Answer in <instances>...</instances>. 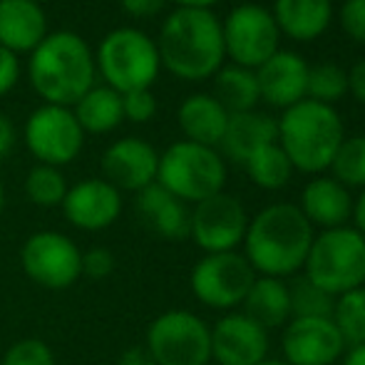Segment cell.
<instances>
[{"label": "cell", "instance_id": "34", "mask_svg": "<svg viewBox=\"0 0 365 365\" xmlns=\"http://www.w3.org/2000/svg\"><path fill=\"white\" fill-rule=\"evenodd\" d=\"M0 365H55V353L43 338H23L5 351Z\"/></svg>", "mask_w": 365, "mask_h": 365}, {"label": "cell", "instance_id": "37", "mask_svg": "<svg viewBox=\"0 0 365 365\" xmlns=\"http://www.w3.org/2000/svg\"><path fill=\"white\" fill-rule=\"evenodd\" d=\"M115 271V256L105 246H95V249L82 254V276L87 279H107Z\"/></svg>", "mask_w": 365, "mask_h": 365}, {"label": "cell", "instance_id": "20", "mask_svg": "<svg viewBox=\"0 0 365 365\" xmlns=\"http://www.w3.org/2000/svg\"><path fill=\"white\" fill-rule=\"evenodd\" d=\"M48 35V20L35 0H0V48L33 53Z\"/></svg>", "mask_w": 365, "mask_h": 365}, {"label": "cell", "instance_id": "9", "mask_svg": "<svg viewBox=\"0 0 365 365\" xmlns=\"http://www.w3.org/2000/svg\"><path fill=\"white\" fill-rule=\"evenodd\" d=\"M256 281V271L241 251L204 254L189 274L194 298L214 311H236Z\"/></svg>", "mask_w": 365, "mask_h": 365}, {"label": "cell", "instance_id": "25", "mask_svg": "<svg viewBox=\"0 0 365 365\" xmlns=\"http://www.w3.org/2000/svg\"><path fill=\"white\" fill-rule=\"evenodd\" d=\"M241 311L249 318H254L266 331L284 328L291 321V293L289 281L271 279V276H256L251 291L246 293Z\"/></svg>", "mask_w": 365, "mask_h": 365}, {"label": "cell", "instance_id": "22", "mask_svg": "<svg viewBox=\"0 0 365 365\" xmlns=\"http://www.w3.org/2000/svg\"><path fill=\"white\" fill-rule=\"evenodd\" d=\"M276 140H279V125L274 117L251 110L229 115V125H226L219 147L229 159L246 164L251 154L266 145H274Z\"/></svg>", "mask_w": 365, "mask_h": 365}, {"label": "cell", "instance_id": "5", "mask_svg": "<svg viewBox=\"0 0 365 365\" xmlns=\"http://www.w3.org/2000/svg\"><path fill=\"white\" fill-rule=\"evenodd\" d=\"M301 274L333 298L361 289L365 286V236L353 226L316 234Z\"/></svg>", "mask_w": 365, "mask_h": 365}, {"label": "cell", "instance_id": "33", "mask_svg": "<svg viewBox=\"0 0 365 365\" xmlns=\"http://www.w3.org/2000/svg\"><path fill=\"white\" fill-rule=\"evenodd\" d=\"M348 95V70L336 63H321L308 70V92L306 100L331 105Z\"/></svg>", "mask_w": 365, "mask_h": 365}, {"label": "cell", "instance_id": "45", "mask_svg": "<svg viewBox=\"0 0 365 365\" xmlns=\"http://www.w3.org/2000/svg\"><path fill=\"white\" fill-rule=\"evenodd\" d=\"M179 8H194V10H209L212 5H217L219 0H174Z\"/></svg>", "mask_w": 365, "mask_h": 365}, {"label": "cell", "instance_id": "46", "mask_svg": "<svg viewBox=\"0 0 365 365\" xmlns=\"http://www.w3.org/2000/svg\"><path fill=\"white\" fill-rule=\"evenodd\" d=\"M259 365H289L284 361V358H266V361H261Z\"/></svg>", "mask_w": 365, "mask_h": 365}, {"label": "cell", "instance_id": "4", "mask_svg": "<svg viewBox=\"0 0 365 365\" xmlns=\"http://www.w3.org/2000/svg\"><path fill=\"white\" fill-rule=\"evenodd\" d=\"M279 125V147L291 167L303 174H323L331 169L341 142L346 140L343 120L331 105L301 100L284 110Z\"/></svg>", "mask_w": 365, "mask_h": 365}, {"label": "cell", "instance_id": "35", "mask_svg": "<svg viewBox=\"0 0 365 365\" xmlns=\"http://www.w3.org/2000/svg\"><path fill=\"white\" fill-rule=\"evenodd\" d=\"M122 112L132 122H149L157 112V100L149 90H135L122 95Z\"/></svg>", "mask_w": 365, "mask_h": 365}, {"label": "cell", "instance_id": "11", "mask_svg": "<svg viewBox=\"0 0 365 365\" xmlns=\"http://www.w3.org/2000/svg\"><path fill=\"white\" fill-rule=\"evenodd\" d=\"M20 264L33 284L48 291H65L82 276V251L60 231H38L20 249Z\"/></svg>", "mask_w": 365, "mask_h": 365}, {"label": "cell", "instance_id": "30", "mask_svg": "<svg viewBox=\"0 0 365 365\" xmlns=\"http://www.w3.org/2000/svg\"><path fill=\"white\" fill-rule=\"evenodd\" d=\"M291 318H331L336 298L326 293L321 286L308 281L303 274L291 276Z\"/></svg>", "mask_w": 365, "mask_h": 365}, {"label": "cell", "instance_id": "32", "mask_svg": "<svg viewBox=\"0 0 365 365\" xmlns=\"http://www.w3.org/2000/svg\"><path fill=\"white\" fill-rule=\"evenodd\" d=\"M68 182H65L63 172L58 167H48V164H38L30 169L28 179H25V194L33 204L45 209L60 207L68 194Z\"/></svg>", "mask_w": 365, "mask_h": 365}, {"label": "cell", "instance_id": "2", "mask_svg": "<svg viewBox=\"0 0 365 365\" xmlns=\"http://www.w3.org/2000/svg\"><path fill=\"white\" fill-rule=\"evenodd\" d=\"M159 63L182 80H207L226 58L221 23L212 10L179 8L164 20L157 40Z\"/></svg>", "mask_w": 365, "mask_h": 365}, {"label": "cell", "instance_id": "44", "mask_svg": "<svg viewBox=\"0 0 365 365\" xmlns=\"http://www.w3.org/2000/svg\"><path fill=\"white\" fill-rule=\"evenodd\" d=\"M341 365H365V343L363 346H353L341 358Z\"/></svg>", "mask_w": 365, "mask_h": 365}, {"label": "cell", "instance_id": "19", "mask_svg": "<svg viewBox=\"0 0 365 365\" xmlns=\"http://www.w3.org/2000/svg\"><path fill=\"white\" fill-rule=\"evenodd\" d=\"M301 214L308 219L313 229H338V226H351L353 217V197L351 189H346L333 177H313L303 187L301 202H298Z\"/></svg>", "mask_w": 365, "mask_h": 365}, {"label": "cell", "instance_id": "26", "mask_svg": "<svg viewBox=\"0 0 365 365\" xmlns=\"http://www.w3.org/2000/svg\"><path fill=\"white\" fill-rule=\"evenodd\" d=\"M75 120L80 122L82 132H92V135H105L112 132L122 120V95L115 92L112 87H92L80 97V102L73 110Z\"/></svg>", "mask_w": 365, "mask_h": 365}, {"label": "cell", "instance_id": "3", "mask_svg": "<svg viewBox=\"0 0 365 365\" xmlns=\"http://www.w3.org/2000/svg\"><path fill=\"white\" fill-rule=\"evenodd\" d=\"M30 82L48 105H77L95 82V58L87 43L70 30L45 35L30 55Z\"/></svg>", "mask_w": 365, "mask_h": 365}, {"label": "cell", "instance_id": "23", "mask_svg": "<svg viewBox=\"0 0 365 365\" xmlns=\"http://www.w3.org/2000/svg\"><path fill=\"white\" fill-rule=\"evenodd\" d=\"M274 20L279 33L289 35L296 43H311L321 38L333 20L331 0H276Z\"/></svg>", "mask_w": 365, "mask_h": 365}, {"label": "cell", "instance_id": "38", "mask_svg": "<svg viewBox=\"0 0 365 365\" xmlns=\"http://www.w3.org/2000/svg\"><path fill=\"white\" fill-rule=\"evenodd\" d=\"M18 75H20L18 55L0 48V97L8 95V92L13 90L15 82H18Z\"/></svg>", "mask_w": 365, "mask_h": 365}, {"label": "cell", "instance_id": "39", "mask_svg": "<svg viewBox=\"0 0 365 365\" xmlns=\"http://www.w3.org/2000/svg\"><path fill=\"white\" fill-rule=\"evenodd\" d=\"M120 3L132 18H152L164 8L167 0H120Z\"/></svg>", "mask_w": 365, "mask_h": 365}, {"label": "cell", "instance_id": "41", "mask_svg": "<svg viewBox=\"0 0 365 365\" xmlns=\"http://www.w3.org/2000/svg\"><path fill=\"white\" fill-rule=\"evenodd\" d=\"M115 365H157L145 346H130L120 353Z\"/></svg>", "mask_w": 365, "mask_h": 365}, {"label": "cell", "instance_id": "7", "mask_svg": "<svg viewBox=\"0 0 365 365\" xmlns=\"http://www.w3.org/2000/svg\"><path fill=\"white\" fill-rule=\"evenodd\" d=\"M97 68L105 75L107 87L120 95L149 90L159 75L157 43L137 28L112 30L97 50Z\"/></svg>", "mask_w": 365, "mask_h": 365}, {"label": "cell", "instance_id": "15", "mask_svg": "<svg viewBox=\"0 0 365 365\" xmlns=\"http://www.w3.org/2000/svg\"><path fill=\"white\" fill-rule=\"evenodd\" d=\"M269 348V331L244 311L224 313L212 326V361L219 365H259Z\"/></svg>", "mask_w": 365, "mask_h": 365}, {"label": "cell", "instance_id": "43", "mask_svg": "<svg viewBox=\"0 0 365 365\" xmlns=\"http://www.w3.org/2000/svg\"><path fill=\"white\" fill-rule=\"evenodd\" d=\"M353 229H358L365 236V189H361L358 199H353Z\"/></svg>", "mask_w": 365, "mask_h": 365}, {"label": "cell", "instance_id": "13", "mask_svg": "<svg viewBox=\"0 0 365 365\" xmlns=\"http://www.w3.org/2000/svg\"><path fill=\"white\" fill-rule=\"evenodd\" d=\"M25 145L40 164L60 169L82 152L85 132L75 120L73 110L45 105L30 115L25 125Z\"/></svg>", "mask_w": 365, "mask_h": 365}, {"label": "cell", "instance_id": "17", "mask_svg": "<svg viewBox=\"0 0 365 365\" xmlns=\"http://www.w3.org/2000/svg\"><path fill=\"white\" fill-rule=\"evenodd\" d=\"M157 169L159 152L140 137L117 140L102 157L105 179L120 192L140 194L142 189L157 182Z\"/></svg>", "mask_w": 365, "mask_h": 365}, {"label": "cell", "instance_id": "10", "mask_svg": "<svg viewBox=\"0 0 365 365\" xmlns=\"http://www.w3.org/2000/svg\"><path fill=\"white\" fill-rule=\"evenodd\" d=\"M224 33V50L234 65L246 70H256L279 53V25L271 10L256 3L236 5L229 18L221 23Z\"/></svg>", "mask_w": 365, "mask_h": 365}, {"label": "cell", "instance_id": "8", "mask_svg": "<svg viewBox=\"0 0 365 365\" xmlns=\"http://www.w3.org/2000/svg\"><path fill=\"white\" fill-rule=\"evenodd\" d=\"M145 348L157 365H209L212 326L197 313L172 308L149 323Z\"/></svg>", "mask_w": 365, "mask_h": 365}, {"label": "cell", "instance_id": "18", "mask_svg": "<svg viewBox=\"0 0 365 365\" xmlns=\"http://www.w3.org/2000/svg\"><path fill=\"white\" fill-rule=\"evenodd\" d=\"M308 63L296 53L279 50L271 55L261 68H256V82H259V95L266 105L289 110L306 100L308 92Z\"/></svg>", "mask_w": 365, "mask_h": 365}, {"label": "cell", "instance_id": "42", "mask_svg": "<svg viewBox=\"0 0 365 365\" xmlns=\"http://www.w3.org/2000/svg\"><path fill=\"white\" fill-rule=\"evenodd\" d=\"M15 145V127L5 115H0V159L8 157Z\"/></svg>", "mask_w": 365, "mask_h": 365}, {"label": "cell", "instance_id": "24", "mask_svg": "<svg viewBox=\"0 0 365 365\" xmlns=\"http://www.w3.org/2000/svg\"><path fill=\"white\" fill-rule=\"evenodd\" d=\"M179 127L187 135V142L204 147H219L229 125V112L221 107L214 95H192L179 107Z\"/></svg>", "mask_w": 365, "mask_h": 365}, {"label": "cell", "instance_id": "28", "mask_svg": "<svg viewBox=\"0 0 365 365\" xmlns=\"http://www.w3.org/2000/svg\"><path fill=\"white\" fill-rule=\"evenodd\" d=\"M244 167H246V172H249L251 182H254L256 187L266 189V192H279V189H284L286 184L291 182V174H293L289 157H286V152L279 147V142L266 145V147H261L259 152H254Z\"/></svg>", "mask_w": 365, "mask_h": 365}, {"label": "cell", "instance_id": "47", "mask_svg": "<svg viewBox=\"0 0 365 365\" xmlns=\"http://www.w3.org/2000/svg\"><path fill=\"white\" fill-rule=\"evenodd\" d=\"M3 207H5V194H3V184H0V214H3Z\"/></svg>", "mask_w": 365, "mask_h": 365}, {"label": "cell", "instance_id": "31", "mask_svg": "<svg viewBox=\"0 0 365 365\" xmlns=\"http://www.w3.org/2000/svg\"><path fill=\"white\" fill-rule=\"evenodd\" d=\"M331 172L346 189H365V135L346 137L341 142Z\"/></svg>", "mask_w": 365, "mask_h": 365}, {"label": "cell", "instance_id": "21", "mask_svg": "<svg viewBox=\"0 0 365 365\" xmlns=\"http://www.w3.org/2000/svg\"><path fill=\"white\" fill-rule=\"evenodd\" d=\"M137 214H140L142 224L162 239L179 241L189 236V214L192 212L182 199L169 194L157 182L137 194Z\"/></svg>", "mask_w": 365, "mask_h": 365}, {"label": "cell", "instance_id": "16", "mask_svg": "<svg viewBox=\"0 0 365 365\" xmlns=\"http://www.w3.org/2000/svg\"><path fill=\"white\" fill-rule=\"evenodd\" d=\"M60 207L75 229L105 231L122 214V192L107 179H85L68 189Z\"/></svg>", "mask_w": 365, "mask_h": 365}, {"label": "cell", "instance_id": "29", "mask_svg": "<svg viewBox=\"0 0 365 365\" xmlns=\"http://www.w3.org/2000/svg\"><path fill=\"white\" fill-rule=\"evenodd\" d=\"M333 323L346 341V348L365 343V286L353 289L336 298L333 306Z\"/></svg>", "mask_w": 365, "mask_h": 365}, {"label": "cell", "instance_id": "36", "mask_svg": "<svg viewBox=\"0 0 365 365\" xmlns=\"http://www.w3.org/2000/svg\"><path fill=\"white\" fill-rule=\"evenodd\" d=\"M341 28L351 40L365 45V0H343Z\"/></svg>", "mask_w": 365, "mask_h": 365}, {"label": "cell", "instance_id": "27", "mask_svg": "<svg viewBox=\"0 0 365 365\" xmlns=\"http://www.w3.org/2000/svg\"><path fill=\"white\" fill-rule=\"evenodd\" d=\"M214 92H217V100L221 102L229 115L236 112H251L259 105V82H256L254 70L239 68V65H229V68H221L214 80Z\"/></svg>", "mask_w": 365, "mask_h": 365}, {"label": "cell", "instance_id": "12", "mask_svg": "<svg viewBox=\"0 0 365 365\" xmlns=\"http://www.w3.org/2000/svg\"><path fill=\"white\" fill-rule=\"evenodd\" d=\"M246 229H249V214L244 204L224 192L194 204L189 214V236L204 254L239 251Z\"/></svg>", "mask_w": 365, "mask_h": 365}, {"label": "cell", "instance_id": "6", "mask_svg": "<svg viewBox=\"0 0 365 365\" xmlns=\"http://www.w3.org/2000/svg\"><path fill=\"white\" fill-rule=\"evenodd\" d=\"M157 184L184 204H199L214 194L224 192L226 164L214 147L194 142H174L159 154Z\"/></svg>", "mask_w": 365, "mask_h": 365}, {"label": "cell", "instance_id": "14", "mask_svg": "<svg viewBox=\"0 0 365 365\" xmlns=\"http://www.w3.org/2000/svg\"><path fill=\"white\" fill-rule=\"evenodd\" d=\"M346 351L333 318H291L281 328V353L289 365H336Z\"/></svg>", "mask_w": 365, "mask_h": 365}, {"label": "cell", "instance_id": "1", "mask_svg": "<svg viewBox=\"0 0 365 365\" xmlns=\"http://www.w3.org/2000/svg\"><path fill=\"white\" fill-rule=\"evenodd\" d=\"M313 236L316 229L308 224L298 204H269L254 219H249L241 254L246 256L256 276L289 281L291 276L303 271Z\"/></svg>", "mask_w": 365, "mask_h": 365}, {"label": "cell", "instance_id": "40", "mask_svg": "<svg viewBox=\"0 0 365 365\" xmlns=\"http://www.w3.org/2000/svg\"><path fill=\"white\" fill-rule=\"evenodd\" d=\"M348 90L353 92V97L361 105H365V58L358 60L351 68V73H348Z\"/></svg>", "mask_w": 365, "mask_h": 365}]
</instances>
